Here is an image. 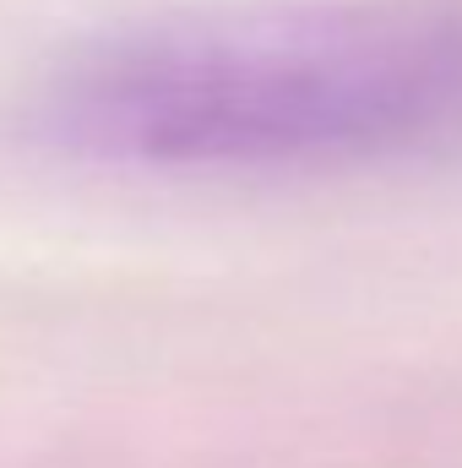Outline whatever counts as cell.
Listing matches in <instances>:
<instances>
[{
  "mask_svg": "<svg viewBox=\"0 0 462 468\" xmlns=\"http://www.w3.org/2000/svg\"><path fill=\"white\" fill-rule=\"evenodd\" d=\"M27 147L142 175H338L462 142V5L250 0L131 16L22 82Z\"/></svg>",
  "mask_w": 462,
  "mask_h": 468,
  "instance_id": "cell-1",
  "label": "cell"
}]
</instances>
